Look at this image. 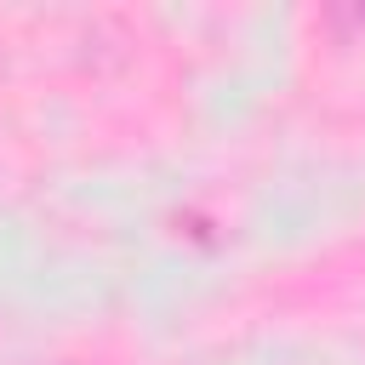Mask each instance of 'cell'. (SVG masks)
<instances>
[{"label":"cell","mask_w":365,"mask_h":365,"mask_svg":"<svg viewBox=\"0 0 365 365\" xmlns=\"http://www.w3.org/2000/svg\"><path fill=\"white\" fill-rule=\"evenodd\" d=\"M63 365H74V359H63Z\"/></svg>","instance_id":"1"}]
</instances>
